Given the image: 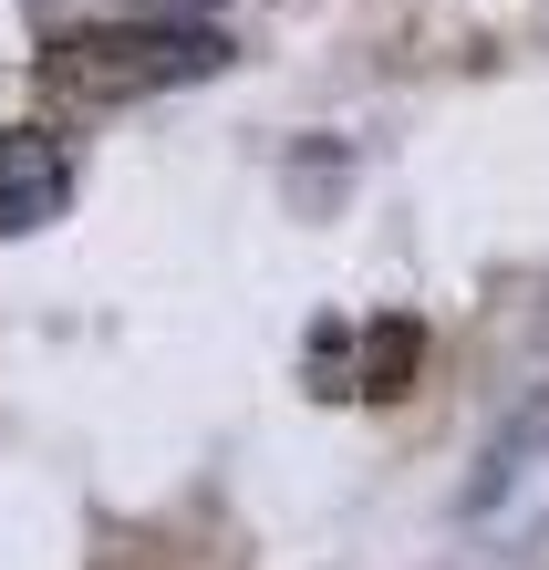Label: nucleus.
I'll return each instance as SVG.
<instances>
[{"instance_id":"obj_3","label":"nucleus","mask_w":549,"mask_h":570,"mask_svg":"<svg viewBox=\"0 0 549 570\" xmlns=\"http://www.w3.org/2000/svg\"><path fill=\"white\" fill-rule=\"evenodd\" d=\"M425 374V322H404V312H384V322H363V353H353V394H373V405H394L404 384Z\"/></svg>"},{"instance_id":"obj_1","label":"nucleus","mask_w":549,"mask_h":570,"mask_svg":"<svg viewBox=\"0 0 549 570\" xmlns=\"http://www.w3.org/2000/svg\"><path fill=\"white\" fill-rule=\"evenodd\" d=\"M42 73L62 94H84V105H156V94L228 73V31H208V21H73V31H52Z\"/></svg>"},{"instance_id":"obj_2","label":"nucleus","mask_w":549,"mask_h":570,"mask_svg":"<svg viewBox=\"0 0 549 570\" xmlns=\"http://www.w3.org/2000/svg\"><path fill=\"white\" fill-rule=\"evenodd\" d=\"M73 208V146L52 125H0V239H31Z\"/></svg>"}]
</instances>
